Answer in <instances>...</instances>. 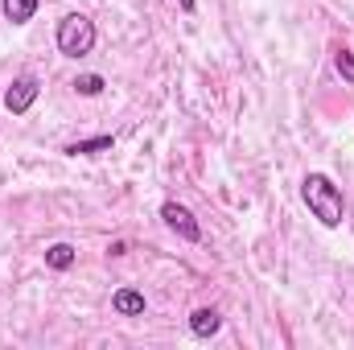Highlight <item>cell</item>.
<instances>
[{"label":"cell","mask_w":354,"mask_h":350,"mask_svg":"<svg viewBox=\"0 0 354 350\" xmlns=\"http://www.w3.org/2000/svg\"><path fill=\"white\" fill-rule=\"evenodd\" d=\"M301 198H305L309 214H313L322 227H342V219H346V198H342V190L334 185L330 174H305Z\"/></svg>","instance_id":"obj_1"},{"label":"cell","mask_w":354,"mask_h":350,"mask_svg":"<svg viewBox=\"0 0 354 350\" xmlns=\"http://www.w3.org/2000/svg\"><path fill=\"white\" fill-rule=\"evenodd\" d=\"M58 54L62 58H87L91 50H95V42H99V33H95V21L83 17V12H66L62 21H58Z\"/></svg>","instance_id":"obj_2"},{"label":"cell","mask_w":354,"mask_h":350,"mask_svg":"<svg viewBox=\"0 0 354 350\" xmlns=\"http://www.w3.org/2000/svg\"><path fill=\"white\" fill-rule=\"evenodd\" d=\"M37 95H41V83H37L33 75H21V79H12V87L4 91V107H8L12 116H25V111L37 103Z\"/></svg>","instance_id":"obj_3"},{"label":"cell","mask_w":354,"mask_h":350,"mask_svg":"<svg viewBox=\"0 0 354 350\" xmlns=\"http://www.w3.org/2000/svg\"><path fill=\"white\" fill-rule=\"evenodd\" d=\"M161 219H165V227L174 231V235H181L185 243H198L202 239V227H198V219L181 206V202H165L161 206Z\"/></svg>","instance_id":"obj_4"},{"label":"cell","mask_w":354,"mask_h":350,"mask_svg":"<svg viewBox=\"0 0 354 350\" xmlns=\"http://www.w3.org/2000/svg\"><path fill=\"white\" fill-rule=\"evenodd\" d=\"M218 330H223V317H218V309L202 305V309H194V313H189V334H194V338H214Z\"/></svg>","instance_id":"obj_5"},{"label":"cell","mask_w":354,"mask_h":350,"mask_svg":"<svg viewBox=\"0 0 354 350\" xmlns=\"http://www.w3.org/2000/svg\"><path fill=\"white\" fill-rule=\"evenodd\" d=\"M111 309H115L120 317H140V313H145V293H136V288H115V293H111Z\"/></svg>","instance_id":"obj_6"},{"label":"cell","mask_w":354,"mask_h":350,"mask_svg":"<svg viewBox=\"0 0 354 350\" xmlns=\"http://www.w3.org/2000/svg\"><path fill=\"white\" fill-rule=\"evenodd\" d=\"M111 145H115L111 136H91V140H71L62 153H66V157H95V153H107Z\"/></svg>","instance_id":"obj_7"},{"label":"cell","mask_w":354,"mask_h":350,"mask_svg":"<svg viewBox=\"0 0 354 350\" xmlns=\"http://www.w3.org/2000/svg\"><path fill=\"white\" fill-rule=\"evenodd\" d=\"M37 4H41V0H0V8H4V21H12V25H25V21H33Z\"/></svg>","instance_id":"obj_8"},{"label":"cell","mask_w":354,"mask_h":350,"mask_svg":"<svg viewBox=\"0 0 354 350\" xmlns=\"http://www.w3.org/2000/svg\"><path fill=\"white\" fill-rule=\"evenodd\" d=\"M75 260H79V252H75L71 243H50V248H46V264H50L54 272H66V268H75Z\"/></svg>","instance_id":"obj_9"},{"label":"cell","mask_w":354,"mask_h":350,"mask_svg":"<svg viewBox=\"0 0 354 350\" xmlns=\"http://www.w3.org/2000/svg\"><path fill=\"white\" fill-rule=\"evenodd\" d=\"M71 87L79 91V95H87V99H91V95H99V91L107 87V83H103V75H79Z\"/></svg>","instance_id":"obj_10"},{"label":"cell","mask_w":354,"mask_h":350,"mask_svg":"<svg viewBox=\"0 0 354 350\" xmlns=\"http://www.w3.org/2000/svg\"><path fill=\"white\" fill-rule=\"evenodd\" d=\"M334 66H338V75H342L346 83H354V54L351 50H338V54H334Z\"/></svg>","instance_id":"obj_11"},{"label":"cell","mask_w":354,"mask_h":350,"mask_svg":"<svg viewBox=\"0 0 354 350\" xmlns=\"http://www.w3.org/2000/svg\"><path fill=\"white\" fill-rule=\"evenodd\" d=\"M177 4H181V12H194L198 8V0H177Z\"/></svg>","instance_id":"obj_12"}]
</instances>
